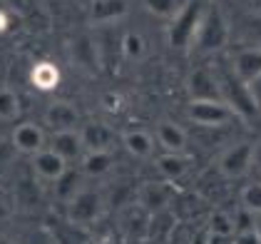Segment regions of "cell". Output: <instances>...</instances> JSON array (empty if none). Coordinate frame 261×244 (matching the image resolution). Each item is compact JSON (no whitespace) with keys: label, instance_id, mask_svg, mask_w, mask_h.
<instances>
[{"label":"cell","instance_id":"obj_1","mask_svg":"<svg viewBox=\"0 0 261 244\" xmlns=\"http://www.w3.org/2000/svg\"><path fill=\"white\" fill-rule=\"evenodd\" d=\"M229 40H231V22L226 20V15L221 13L219 5L209 3L189 50L201 53V55H209V53H217L221 47H226Z\"/></svg>","mask_w":261,"mask_h":244},{"label":"cell","instance_id":"obj_2","mask_svg":"<svg viewBox=\"0 0 261 244\" xmlns=\"http://www.w3.org/2000/svg\"><path fill=\"white\" fill-rule=\"evenodd\" d=\"M206 5H209L206 0H189L187 5H181L177 10V15L172 18V25H169V45L172 47H177V50L192 47Z\"/></svg>","mask_w":261,"mask_h":244},{"label":"cell","instance_id":"obj_3","mask_svg":"<svg viewBox=\"0 0 261 244\" xmlns=\"http://www.w3.org/2000/svg\"><path fill=\"white\" fill-rule=\"evenodd\" d=\"M217 72V70H214ZM217 82H219L221 100L226 102L239 117H251L259 110V100L254 97L251 87H246L244 82L231 72V67H224L221 72H217Z\"/></svg>","mask_w":261,"mask_h":244},{"label":"cell","instance_id":"obj_4","mask_svg":"<svg viewBox=\"0 0 261 244\" xmlns=\"http://www.w3.org/2000/svg\"><path fill=\"white\" fill-rule=\"evenodd\" d=\"M102 214V197L95 189L80 187L70 200H67V222L75 227H90L97 222Z\"/></svg>","mask_w":261,"mask_h":244},{"label":"cell","instance_id":"obj_5","mask_svg":"<svg viewBox=\"0 0 261 244\" xmlns=\"http://www.w3.org/2000/svg\"><path fill=\"white\" fill-rule=\"evenodd\" d=\"M187 117L199 127H224L237 117V112L224 100H189Z\"/></svg>","mask_w":261,"mask_h":244},{"label":"cell","instance_id":"obj_6","mask_svg":"<svg viewBox=\"0 0 261 244\" xmlns=\"http://www.w3.org/2000/svg\"><path fill=\"white\" fill-rule=\"evenodd\" d=\"M219 172L226 180H239L254 167V142H237L226 147L217 160Z\"/></svg>","mask_w":261,"mask_h":244},{"label":"cell","instance_id":"obj_7","mask_svg":"<svg viewBox=\"0 0 261 244\" xmlns=\"http://www.w3.org/2000/svg\"><path fill=\"white\" fill-rule=\"evenodd\" d=\"M229 67L246 87H254L261 80V47H237Z\"/></svg>","mask_w":261,"mask_h":244},{"label":"cell","instance_id":"obj_8","mask_svg":"<svg viewBox=\"0 0 261 244\" xmlns=\"http://www.w3.org/2000/svg\"><path fill=\"white\" fill-rule=\"evenodd\" d=\"M187 90H189L192 100H221L214 67H204L201 65L197 70H192V75L187 80Z\"/></svg>","mask_w":261,"mask_h":244},{"label":"cell","instance_id":"obj_9","mask_svg":"<svg viewBox=\"0 0 261 244\" xmlns=\"http://www.w3.org/2000/svg\"><path fill=\"white\" fill-rule=\"evenodd\" d=\"M13 147L20 155H38L40 150H45V130L35 122H20L13 130Z\"/></svg>","mask_w":261,"mask_h":244},{"label":"cell","instance_id":"obj_10","mask_svg":"<svg viewBox=\"0 0 261 244\" xmlns=\"http://www.w3.org/2000/svg\"><path fill=\"white\" fill-rule=\"evenodd\" d=\"M33 172L38 175V180L42 182H58L62 175L67 172V162L62 160L60 155L50 147L40 150L38 155H33Z\"/></svg>","mask_w":261,"mask_h":244},{"label":"cell","instance_id":"obj_11","mask_svg":"<svg viewBox=\"0 0 261 244\" xmlns=\"http://www.w3.org/2000/svg\"><path fill=\"white\" fill-rule=\"evenodd\" d=\"M50 150H55L65 162H80L82 155H85V144H82L80 130H60V132H53Z\"/></svg>","mask_w":261,"mask_h":244},{"label":"cell","instance_id":"obj_12","mask_svg":"<svg viewBox=\"0 0 261 244\" xmlns=\"http://www.w3.org/2000/svg\"><path fill=\"white\" fill-rule=\"evenodd\" d=\"M80 137L85 152H112L115 144V132L105 122H87L80 130Z\"/></svg>","mask_w":261,"mask_h":244},{"label":"cell","instance_id":"obj_13","mask_svg":"<svg viewBox=\"0 0 261 244\" xmlns=\"http://www.w3.org/2000/svg\"><path fill=\"white\" fill-rule=\"evenodd\" d=\"M129 13L127 0H92L90 3V22L92 25H115Z\"/></svg>","mask_w":261,"mask_h":244},{"label":"cell","instance_id":"obj_14","mask_svg":"<svg viewBox=\"0 0 261 244\" xmlns=\"http://www.w3.org/2000/svg\"><path fill=\"white\" fill-rule=\"evenodd\" d=\"M154 140L160 144L164 152H187V144H189V135L187 130L179 127L177 122L164 120L157 125L154 130Z\"/></svg>","mask_w":261,"mask_h":244},{"label":"cell","instance_id":"obj_15","mask_svg":"<svg viewBox=\"0 0 261 244\" xmlns=\"http://www.w3.org/2000/svg\"><path fill=\"white\" fill-rule=\"evenodd\" d=\"M77 122H80V112H77V107L70 105V102H53V105L45 110V125H47L53 132L77 130Z\"/></svg>","mask_w":261,"mask_h":244},{"label":"cell","instance_id":"obj_16","mask_svg":"<svg viewBox=\"0 0 261 244\" xmlns=\"http://www.w3.org/2000/svg\"><path fill=\"white\" fill-rule=\"evenodd\" d=\"M192 162L194 160L187 152H164L157 157V169L167 182H177L192 169Z\"/></svg>","mask_w":261,"mask_h":244},{"label":"cell","instance_id":"obj_17","mask_svg":"<svg viewBox=\"0 0 261 244\" xmlns=\"http://www.w3.org/2000/svg\"><path fill=\"white\" fill-rule=\"evenodd\" d=\"M122 144H124V150L129 152V155H135V157H152L154 155V147H157V140L147 132V130H127L124 135H122Z\"/></svg>","mask_w":261,"mask_h":244},{"label":"cell","instance_id":"obj_18","mask_svg":"<svg viewBox=\"0 0 261 244\" xmlns=\"http://www.w3.org/2000/svg\"><path fill=\"white\" fill-rule=\"evenodd\" d=\"M30 82H33V87L40 90V92L55 90L58 82H60V70H58V65H55V62H47V60L35 62L33 70H30Z\"/></svg>","mask_w":261,"mask_h":244},{"label":"cell","instance_id":"obj_19","mask_svg":"<svg viewBox=\"0 0 261 244\" xmlns=\"http://www.w3.org/2000/svg\"><path fill=\"white\" fill-rule=\"evenodd\" d=\"M112 164H115L112 152H85L80 160V169L87 177H102L112 169Z\"/></svg>","mask_w":261,"mask_h":244},{"label":"cell","instance_id":"obj_20","mask_svg":"<svg viewBox=\"0 0 261 244\" xmlns=\"http://www.w3.org/2000/svg\"><path fill=\"white\" fill-rule=\"evenodd\" d=\"M72 60L77 62L85 70H97L100 65V58H97V45L92 38L87 35H80L77 40L72 42Z\"/></svg>","mask_w":261,"mask_h":244},{"label":"cell","instance_id":"obj_21","mask_svg":"<svg viewBox=\"0 0 261 244\" xmlns=\"http://www.w3.org/2000/svg\"><path fill=\"white\" fill-rule=\"evenodd\" d=\"M237 33L244 47H261V13L241 18L237 22Z\"/></svg>","mask_w":261,"mask_h":244},{"label":"cell","instance_id":"obj_22","mask_svg":"<svg viewBox=\"0 0 261 244\" xmlns=\"http://www.w3.org/2000/svg\"><path fill=\"white\" fill-rule=\"evenodd\" d=\"M120 47H122V55L129 62H142L147 58V40H144V35L137 33V30H127V33L122 35Z\"/></svg>","mask_w":261,"mask_h":244},{"label":"cell","instance_id":"obj_23","mask_svg":"<svg viewBox=\"0 0 261 244\" xmlns=\"http://www.w3.org/2000/svg\"><path fill=\"white\" fill-rule=\"evenodd\" d=\"M206 232L217 239H226V237H234L237 234V227H234V214L229 212H212L209 219H206Z\"/></svg>","mask_w":261,"mask_h":244},{"label":"cell","instance_id":"obj_24","mask_svg":"<svg viewBox=\"0 0 261 244\" xmlns=\"http://www.w3.org/2000/svg\"><path fill=\"white\" fill-rule=\"evenodd\" d=\"M142 204L147 209H152V212H160L162 207H167L169 204V189H167V184H149V187H144Z\"/></svg>","mask_w":261,"mask_h":244},{"label":"cell","instance_id":"obj_25","mask_svg":"<svg viewBox=\"0 0 261 244\" xmlns=\"http://www.w3.org/2000/svg\"><path fill=\"white\" fill-rule=\"evenodd\" d=\"M20 115V97L10 87H0V120L10 122Z\"/></svg>","mask_w":261,"mask_h":244},{"label":"cell","instance_id":"obj_26","mask_svg":"<svg viewBox=\"0 0 261 244\" xmlns=\"http://www.w3.org/2000/svg\"><path fill=\"white\" fill-rule=\"evenodd\" d=\"M241 207L246 212H251L254 217H259L261 214V182H251L244 187V192H241Z\"/></svg>","mask_w":261,"mask_h":244},{"label":"cell","instance_id":"obj_27","mask_svg":"<svg viewBox=\"0 0 261 244\" xmlns=\"http://www.w3.org/2000/svg\"><path fill=\"white\" fill-rule=\"evenodd\" d=\"M142 3H144V8L152 15L164 18V20H172L177 15V10H179V3L177 0H142Z\"/></svg>","mask_w":261,"mask_h":244},{"label":"cell","instance_id":"obj_28","mask_svg":"<svg viewBox=\"0 0 261 244\" xmlns=\"http://www.w3.org/2000/svg\"><path fill=\"white\" fill-rule=\"evenodd\" d=\"M254 222H256V217H254L251 212H246L244 207H239V209H237V214H234V227H237V234L254 232Z\"/></svg>","mask_w":261,"mask_h":244},{"label":"cell","instance_id":"obj_29","mask_svg":"<svg viewBox=\"0 0 261 244\" xmlns=\"http://www.w3.org/2000/svg\"><path fill=\"white\" fill-rule=\"evenodd\" d=\"M237 244H259L254 232H246V234H237Z\"/></svg>","mask_w":261,"mask_h":244},{"label":"cell","instance_id":"obj_30","mask_svg":"<svg viewBox=\"0 0 261 244\" xmlns=\"http://www.w3.org/2000/svg\"><path fill=\"white\" fill-rule=\"evenodd\" d=\"M254 167L261 172V140L254 142Z\"/></svg>","mask_w":261,"mask_h":244},{"label":"cell","instance_id":"obj_31","mask_svg":"<svg viewBox=\"0 0 261 244\" xmlns=\"http://www.w3.org/2000/svg\"><path fill=\"white\" fill-rule=\"evenodd\" d=\"M8 25H10V15H8L5 10H0V33H5Z\"/></svg>","mask_w":261,"mask_h":244},{"label":"cell","instance_id":"obj_32","mask_svg":"<svg viewBox=\"0 0 261 244\" xmlns=\"http://www.w3.org/2000/svg\"><path fill=\"white\" fill-rule=\"evenodd\" d=\"M254 234H256V239H259V244H261V214L256 217V222H254Z\"/></svg>","mask_w":261,"mask_h":244},{"label":"cell","instance_id":"obj_33","mask_svg":"<svg viewBox=\"0 0 261 244\" xmlns=\"http://www.w3.org/2000/svg\"><path fill=\"white\" fill-rule=\"evenodd\" d=\"M251 92H254V97H256V100H259V105H261V80L251 87Z\"/></svg>","mask_w":261,"mask_h":244},{"label":"cell","instance_id":"obj_34","mask_svg":"<svg viewBox=\"0 0 261 244\" xmlns=\"http://www.w3.org/2000/svg\"><path fill=\"white\" fill-rule=\"evenodd\" d=\"M0 244H13V242H10L8 237H0Z\"/></svg>","mask_w":261,"mask_h":244},{"label":"cell","instance_id":"obj_35","mask_svg":"<svg viewBox=\"0 0 261 244\" xmlns=\"http://www.w3.org/2000/svg\"><path fill=\"white\" fill-rule=\"evenodd\" d=\"M82 244H100V242H95V239H87V242H82Z\"/></svg>","mask_w":261,"mask_h":244}]
</instances>
